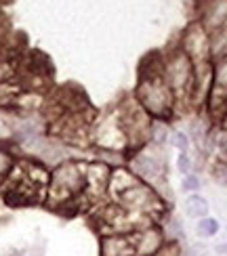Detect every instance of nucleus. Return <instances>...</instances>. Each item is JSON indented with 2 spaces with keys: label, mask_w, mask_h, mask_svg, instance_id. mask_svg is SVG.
<instances>
[{
  "label": "nucleus",
  "mask_w": 227,
  "mask_h": 256,
  "mask_svg": "<svg viewBox=\"0 0 227 256\" xmlns=\"http://www.w3.org/2000/svg\"><path fill=\"white\" fill-rule=\"evenodd\" d=\"M166 78H168V88H175V90H183L191 82L193 68H191V61L185 52H179V55L168 63Z\"/></svg>",
  "instance_id": "3"
},
{
  "label": "nucleus",
  "mask_w": 227,
  "mask_h": 256,
  "mask_svg": "<svg viewBox=\"0 0 227 256\" xmlns=\"http://www.w3.org/2000/svg\"><path fill=\"white\" fill-rule=\"evenodd\" d=\"M214 145H217L223 154H227V128H221V130L214 134Z\"/></svg>",
  "instance_id": "16"
},
{
  "label": "nucleus",
  "mask_w": 227,
  "mask_h": 256,
  "mask_svg": "<svg viewBox=\"0 0 227 256\" xmlns=\"http://www.w3.org/2000/svg\"><path fill=\"white\" fill-rule=\"evenodd\" d=\"M170 143L175 145L179 152H187V147H189V138L185 132H172L170 134Z\"/></svg>",
  "instance_id": "11"
},
{
  "label": "nucleus",
  "mask_w": 227,
  "mask_h": 256,
  "mask_svg": "<svg viewBox=\"0 0 227 256\" xmlns=\"http://www.w3.org/2000/svg\"><path fill=\"white\" fill-rule=\"evenodd\" d=\"M223 128H227V116H225V124H223Z\"/></svg>",
  "instance_id": "18"
},
{
  "label": "nucleus",
  "mask_w": 227,
  "mask_h": 256,
  "mask_svg": "<svg viewBox=\"0 0 227 256\" xmlns=\"http://www.w3.org/2000/svg\"><path fill=\"white\" fill-rule=\"evenodd\" d=\"M183 252H181V246H179V242H168L166 240V244L160 248V252L156 254V256H181Z\"/></svg>",
  "instance_id": "10"
},
{
  "label": "nucleus",
  "mask_w": 227,
  "mask_h": 256,
  "mask_svg": "<svg viewBox=\"0 0 227 256\" xmlns=\"http://www.w3.org/2000/svg\"><path fill=\"white\" fill-rule=\"evenodd\" d=\"M185 214L191 216V218H196V220L208 216V202L204 200L202 196H198V194H191L185 200Z\"/></svg>",
  "instance_id": "7"
},
{
  "label": "nucleus",
  "mask_w": 227,
  "mask_h": 256,
  "mask_svg": "<svg viewBox=\"0 0 227 256\" xmlns=\"http://www.w3.org/2000/svg\"><path fill=\"white\" fill-rule=\"evenodd\" d=\"M84 183H86V176L76 164H63L55 172V176H53V189L61 198H72L76 194H80Z\"/></svg>",
  "instance_id": "1"
},
{
  "label": "nucleus",
  "mask_w": 227,
  "mask_h": 256,
  "mask_svg": "<svg viewBox=\"0 0 227 256\" xmlns=\"http://www.w3.org/2000/svg\"><path fill=\"white\" fill-rule=\"evenodd\" d=\"M177 168H179V172H181L183 176L189 174V170H191V160H189L187 152H179V156H177Z\"/></svg>",
  "instance_id": "12"
},
{
  "label": "nucleus",
  "mask_w": 227,
  "mask_h": 256,
  "mask_svg": "<svg viewBox=\"0 0 227 256\" xmlns=\"http://www.w3.org/2000/svg\"><path fill=\"white\" fill-rule=\"evenodd\" d=\"M133 170L139 174V176H143L147 178L149 183L151 180H156L162 172H164V168H162V164L158 162V160L154 156H137L135 158V162H133Z\"/></svg>",
  "instance_id": "6"
},
{
  "label": "nucleus",
  "mask_w": 227,
  "mask_h": 256,
  "mask_svg": "<svg viewBox=\"0 0 227 256\" xmlns=\"http://www.w3.org/2000/svg\"><path fill=\"white\" fill-rule=\"evenodd\" d=\"M103 256H135L133 250V240L131 236H112L103 240V248H101Z\"/></svg>",
  "instance_id": "5"
},
{
  "label": "nucleus",
  "mask_w": 227,
  "mask_h": 256,
  "mask_svg": "<svg viewBox=\"0 0 227 256\" xmlns=\"http://www.w3.org/2000/svg\"><path fill=\"white\" fill-rule=\"evenodd\" d=\"M11 166H13V160H11V156L7 152H3L0 149V178L7 176V172L11 170Z\"/></svg>",
  "instance_id": "13"
},
{
  "label": "nucleus",
  "mask_w": 227,
  "mask_h": 256,
  "mask_svg": "<svg viewBox=\"0 0 227 256\" xmlns=\"http://www.w3.org/2000/svg\"><path fill=\"white\" fill-rule=\"evenodd\" d=\"M225 244H227V242H225Z\"/></svg>",
  "instance_id": "20"
},
{
  "label": "nucleus",
  "mask_w": 227,
  "mask_h": 256,
  "mask_svg": "<svg viewBox=\"0 0 227 256\" xmlns=\"http://www.w3.org/2000/svg\"><path fill=\"white\" fill-rule=\"evenodd\" d=\"M141 101H143V108H147L149 112L164 114L170 108V88L160 80L147 82V86L143 88V94H141Z\"/></svg>",
  "instance_id": "4"
},
{
  "label": "nucleus",
  "mask_w": 227,
  "mask_h": 256,
  "mask_svg": "<svg viewBox=\"0 0 227 256\" xmlns=\"http://www.w3.org/2000/svg\"><path fill=\"white\" fill-rule=\"evenodd\" d=\"M219 220L217 218H210V216H204V218H198L196 222V236L206 240V238H214L219 233Z\"/></svg>",
  "instance_id": "9"
},
{
  "label": "nucleus",
  "mask_w": 227,
  "mask_h": 256,
  "mask_svg": "<svg viewBox=\"0 0 227 256\" xmlns=\"http://www.w3.org/2000/svg\"><path fill=\"white\" fill-rule=\"evenodd\" d=\"M131 240H133L135 256H156L160 252V248L166 244L164 231L160 227H145L141 231L133 233Z\"/></svg>",
  "instance_id": "2"
},
{
  "label": "nucleus",
  "mask_w": 227,
  "mask_h": 256,
  "mask_svg": "<svg viewBox=\"0 0 227 256\" xmlns=\"http://www.w3.org/2000/svg\"><path fill=\"white\" fill-rule=\"evenodd\" d=\"M212 86H214V92L223 94V97L227 99V57H221L219 63L214 66Z\"/></svg>",
  "instance_id": "8"
},
{
  "label": "nucleus",
  "mask_w": 227,
  "mask_h": 256,
  "mask_svg": "<svg viewBox=\"0 0 227 256\" xmlns=\"http://www.w3.org/2000/svg\"><path fill=\"white\" fill-rule=\"evenodd\" d=\"M214 178L219 180V183H223V185H227V162H219L217 166H214Z\"/></svg>",
  "instance_id": "15"
},
{
  "label": "nucleus",
  "mask_w": 227,
  "mask_h": 256,
  "mask_svg": "<svg viewBox=\"0 0 227 256\" xmlns=\"http://www.w3.org/2000/svg\"><path fill=\"white\" fill-rule=\"evenodd\" d=\"M183 191H198L200 189V178L196 174H187L185 178H183Z\"/></svg>",
  "instance_id": "14"
},
{
  "label": "nucleus",
  "mask_w": 227,
  "mask_h": 256,
  "mask_svg": "<svg viewBox=\"0 0 227 256\" xmlns=\"http://www.w3.org/2000/svg\"><path fill=\"white\" fill-rule=\"evenodd\" d=\"M189 252H191L193 256H208V248L202 246V244H193Z\"/></svg>",
  "instance_id": "17"
},
{
  "label": "nucleus",
  "mask_w": 227,
  "mask_h": 256,
  "mask_svg": "<svg viewBox=\"0 0 227 256\" xmlns=\"http://www.w3.org/2000/svg\"><path fill=\"white\" fill-rule=\"evenodd\" d=\"M225 105H227V99H225Z\"/></svg>",
  "instance_id": "19"
}]
</instances>
